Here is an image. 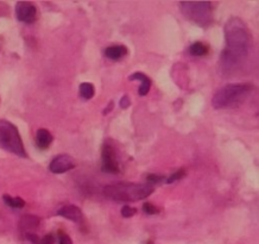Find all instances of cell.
I'll list each match as a JSON object with an SVG mask.
<instances>
[{
    "label": "cell",
    "instance_id": "1",
    "mask_svg": "<svg viewBox=\"0 0 259 244\" xmlns=\"http://www.w3.org/2000/svg\"><path fill=\"white\" fill-rule=\"evenodd\" d=\"M226 48L220 56V70L231 76L244 67L252 49V37L240 18L231 17L225 24Z\"/></svg>",
    "mask_w": 259,
    "mask_h": 244
},
{
    "label": "cell",
    "instance_id": "19",
    "mask_svg": "<svg viewBox=\"0 0 259 244\" xmlns=\"http://www.w3.org/2000/svg\"><path fill=\"white\" fill-rule=\"evenodd\" d=\"M143 211L147 214H157V213H160V212H161L160 208L156 207L154 204H151V203H144Z\"/></svg>",
    "mask_w": 259,
    "mask_h": 244
},
{
    "label": "cell",
    "instance_id": "22",
    "mask_svg": "<svg viewBox=\"0 0 259 244\" xmlns=\"http://www.w3.org/2000/svg\"><path fill=\"white\" fill-rule=\"evenodd\" d=\"M55 243V238L53 235H47L44 236L43 238L38 239L37 243H34V244H54Z\"/></svg>",
    "mask_w": 259,
    "mask_h": 244
},
{
    "label": "cell",
    "instance_id": "12",
    "mask_svg": "<svg viewBox=\"0 0 259 244\" xmlns=\"http://www.w3.org/2000/svg\"><path fill=\"white\" fill-rule=\"evenodd\" d=\"M54 137L47 129H40L36 133V144L41 150L48 149L53 143Z\"/></svg>",
    "mask_w": 259,
    "mask_h": 244
},
{
    "label": "cell",
    "instance_id": "13",
    "mask_svg": "<svg viewBox=\"0 0 259 244\" xmlns=\"http://www.w3.org/2000/svg\"><path fill=\"white\" fill-rule=\"evenodd\" d=\"M105 55L109 60L119 61L127 55V48L125 46H118V44L116 46L107 47L105 49Z\"/></svg>",
    "mask_w": 259,
    "mask_h": 244
},
{
    "label": "cell",
    "instance_id": "16",
    "mask_svg": "<svg viewBox=\"0 0 259 244\" xmlns=\"http://www.w3.org/2000/svg\"><path fill=\"white\" fill-rule=\"evenodd\" d=\"M94 93H95V89H94V86L90 82H82L80 85V95L83 99H92L94 97Z\"/></svg>",
    "mask_w": 259,
    "mask_h": 244
},
{
    "label": "cell",
    "instance_id": "18",
    "mask_svg": "<svg viewBox=\"0 0 259 244\" xmlns=\"http://www.w3.org/2000/svg\"><path fill=\"white\" fill-rule=\"evenodd\" d=\"M166 180V176L163 175H157V174H149L147 176V181L149 185H156V184H161L162 181Z\"/></svg>",
    "mask_w": 259,
    "mask_h": 244
},
{
    "label": "cell",
    "instance_id": "6",
    "mask_svg": "<svg viewBox=\"0 0 259 244\" xmlns=\"http://www.w3.org/2000/svg\"><path fill=\"white\" fill-rule=\"evenodd\" d=\"M102 166L101 171L108 174H119L120 167H119L118 159H116L115 149L109 143H103L101 150Z\"/></svg>",
    "mask_w": 259,
    "mask_h": 244
},
{
    "label": "cell",
    "instance_id": "9",
    "mask_svg": "<svg viewBox=\"0 0 259 244\" xmlns=\"http://www.w3.org/2000/svg\"><path fill=\"white\" fill-rule=\"evenodd\" d=\"M56 214L77 224H81L83 221L82 211H81L80 207L75 206V205H66V206L61 207L56 212Z\"/></svg>",
    "mask_w": 259,
    "mask_h": 244
},
{
    "label": "cell",
    "instance_id": "14",
    "mask_svg": "<svg viewBox=\"0 0 259 244\" xmlns=\"http://www.w3.org/2000/svg\"><path fill=\"white\" fill-rule=\"evenodd\" d=\"M208 51H209L208 46H206V44L202 43V42H195V43H193L192 46L189 47L190 55L196 56V57L206 56L207 54H208Z\"/></svg>",
    "mask_w": 259,
    "mask_h": 244
},
{
    "label": "cell",
    "instance_id": "5",
    "mask_svg": "<svg viewBox=\"0 0 259 244\" xmlns=\"http://www.w3.org/2000/svg\"><path fill=\"white\" fill-rule=\"evenodd\" d=\"M0 148L19 157L28 156L18 129L5 119H0Z\"/></svg>",
    "mask_w": 259,
    "mask_h": 244
},
{
    "label": "cell",
    "instance_id": "2",
    "mask_svg": "<svg viewBox=\"0 0 259 244\" xmlns=\"http://www.w3.org/2000/svg\"><path fill=\"white\" fill-rule=\"evenodd\" d=\"M154 193V187L149 184L119 182L103 187V195L118 203H136Z\"/></svg>",
    "mask_w": 259,
    "mask_h": 244
},
{
    "label": "cell",
    "instance_id": "24",
    "mask_svg": "<svg viewBox=\"0 0 259 244\" xmlns=\"http://www.w3.org/2000/svg\"><path fill=\"white\" fill-rule=\"evenodd\" d=\"M147 244H152V242H151V240H149V242H148Z\"/></svg>",
    "mask_w": 259,
    "mask_h": 244
},
{
    "label": "cell",
    "instance_id": "15",
    "mask_svg": "<svg viewBox=\"0 0 259 244\" xmlns=\"http://www.w3.org/2000/svg\"><path fill=\"white\" fill-rule=\"evenodd\" d=\"M3 200H4V203L8 205V206L12 208H23L25 206V201L19 197L14 198L9 194H4L3 195Z\"/></svg>",
    "mask_w": 259,
    "mask_h": 244
},
{
    "label": "cell",
    "instance_id": "4",
    "mask_svg": "<svg viewBox=\"0 0 259 244\" xmlns=\"http://www.w3.org/2000/svg\"><path fill=\"white\" fill-rule=\"evenodd\" d=\"M180 9L188 21L199 27L207 28L212 24L213 10L208 2H182L180 3Z\"/></svg>",
    "mask_w": 259,
    "mask_h": 244
},
{
    "label": "cell",
    "instance_id": "20",
    "mask_svg": "<svg viewBox=\"0 0 259 244\" xmlns=\"http://www.w3.org/2000/svg\"><path fill=\"white\" fill-rule=\"evenodd\" d=\"M57 244H73V240L69 235H67L63 231H60L57 235Z\"/></svg>",
    "mask_w": 259,
    "mask_h": 244
},
{
    "label": "cell",
    "instance_id": "23",
    "mask_svg": "<svg viewBox=\"0 0 259 244\" xmlns=\"http://www.w3.org/2000/svg\"><path fill=\"white\" fill-rule=\"evenodd\" d=\"M130 105H131V100H130L128 95H124V97L120 99V107L121 108H127Z\"/></svg>",
    "mask_w": 259,
    "mask_h": 244
},
{
    "label": "cell",
    "instance_id": "3",
    "mask_svg": "<svg viewBox=\"0 0 259 244\" xmlns=\"http://www.w3.org/2000/svg\"><path fill=\"white\" fill-rule=\"evenodd\" d=\"M252 89L253 86L251 83H228L214 94L212 99L213 107L216 110L237 107L245 101Z\"/></svg>",
    "mask_w": 259,
    "mask_h": 244
},
{
    "label": "cell",
    "instance_id": "8",
    "mask_svg": "<svg viewBox=\"0 0 259 244\" xmlns=\"http://www.w3.org/2000/svg\"><path fill=\"white\" fill-rule=\"evenodd\" d=\"M75 161H74L73 157L63 154V155H58L55 157L53 161L50 162L49 169L54 174H63V173L72 171V169L75 168Z\"/></svg>",
    "mask_w": 259,
    "mask_h": 244
},
{
    "label": "cell",
    "instance_id": "21",
    "mask_svg": "<svg viewBox=\"0 0 259 244\" xmlns=\"http://www.w3.org/2000/svg\"><path fill=\"white\" fill-rule=\"evenodd\" d=\"M136 213H137V210H136V208L127 206V205L121 208V216L125 218H131L132 216H135Z\"/></svg>",
    "mask_w": 259,
    "mask_h": 244
},
{
    "label": "cell",
    "instance_id": "7",
    "mask_svg": "<svg viewBox=\"0 0 259 244\" xmlns=\"http://www.w3.org/2000/svg\"><path fill=\"white\" fill-rule=\"evenodd\" d=\"M16 17L22 23L31 24L37 18V9L32 3L19 2L16 4Z\"/></svg>",
    "mask_w": 259,
    "mask_h": 244
},
{
    "label": "cell",
    "instance_id": "10",
    "mask_svg": "<svg viewBox=\"0 0 259 244\" xmlns=\"http://www.w3.org/2000/svg\"><path fill=\"white\" fill-rule=\"evenodd\" d=\"M128 79L130 80H139V81H141V86H139V89H138V94L141 95V97H145V95L150 92L151 80L148 75H145L144 73H141V72L134 73L130 75Z\"/></svg>",
    "mask_w": 259,
    "mask_h": 244
},
{
    "label": "cell",
    "instance_id": "17",
    "mask_svg": "<svg viewBox=\"0 0 259 244\" xmlns=\"http://www.w3.org/2000/svg\"><path fill=\"white\" fill-rule=\"evenodd\" d=\"M184 176H186V171H184V169H179V171L175 172L174 174H171L169 178L166 179V182L167 184H174L175 181H180Z\"/></svg>",
    "mask_w": 259,
    "mask_h": 244
},
{
    "label": "cell",
    "instance_id": "11",
    "mask_svg": "<svg viewBox=\"0 0 259 244\" xmlns=\"http://www.w3.org/2000/svg\"><path fill=\"white\" fill-rule=\"evenodd\" d=\"M38 225H40V219L35 216H24L22 217L21 220V230L27 235H31L34 233V231L37 229Z\"/></svg>",
    "mask_w": 259,
    "mask_h": 244
}]
</instances>
